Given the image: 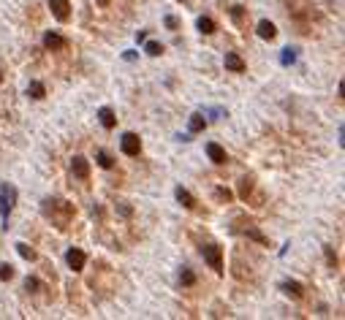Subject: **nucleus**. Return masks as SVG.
Returning a JSON list of instances; mask_svg holds the SVG:
<instances>
[{"mask_svg":"<svg viewBox=\"0 0 345 320\" xmlns=\"http://www.w3.org/2000/svg\"><path fill=\"white\" fill-rule=\"evenodd\" d=\"M16 204V187L8 182H0V217H3V228H8V214Z\"/></svg>","mask_w":345,"mask_h":320,"instance_id":"1","label":"nucleus"},{"mask_svg":"<svg viewBox=\"0 0 345 320\" xmlns=\"http://www.w3.org/2000/svg\"><path fill=\"white\" fill-rule=\"evenodd\" d=\"M201 255H204V260H207L209 266H212L218 274H223V250L218 244H204L201 247Z\"/></svg>","mask_w":345,"mask_h":320,"instance_id":"2","label":"nucleus"},{"mask_svg":"<svg viewBox=\"0 0 345 320\" xmlns=\"http://www.w3.org/2000/svg\"><path fill=\"white\" fill-rule=\"evenodd\" d=\"M120 150H123L128 157H136L139 152H141V141H139L136 133H125L123 141H120Z\"/></svg>","mask_w":345,"mask_h":320,"instance_id":"3","label":"nucleus"},{"mask_svg":"<svg viewBox=\"0 0 345 320\" xmlns=\"http://www.w3.org/2000/svg\"><path fill=\"white\" fill-rule=\"evenodd\" d=\"M65 263H68L74 272H82V269H84V252L76 250V247H71V250L65 252Z\"/></svg>","mask_w":345,"mask_h":320,"instance_id":"4","label":"nucleus"},{"mask_svg":"<svg viewBox=\"0 0 345 320\" xmlns=\"http://www.w3.org/2000/svg\"><path fill=\"white\" fill-rule=\"evenodd\" d=\"M49 8H52L55 19L65 22V19H68V8H71V3H68V0H49Z\"/></svg>","mask_w":345,"mask_h":320,"instance_id":"5","label":"nucleus"},{"mask_svg":"<svg viewBox=\"0 0 345 320\" xmlns=\"http://www.w3.org/2000/svg\"><path fill=\"white\" fill-rule=\"evenodd\" d=\"M71 171H74L79 179H87V177H90V166H87V160H84L82 155H76L74 160H71Z\"/></svg>","mask_w":345,"mask_h":320,"instance_id":"6","label":"nucleus"},{"mask_svg":"<svg viewBox=\"0 0 345 320\" xmlns=\"http://www.w3.org/2000/svg\"><path fill=\"white\" fill-rule=\"evenodd\" d=\"M207 155H209V160H212V163H218V166L226 163V150H223L220 144L209 141V144H207Z\"/></svg>","mask_w":345,"mask_h":320,"instance_id":"7","label":"nucleus"},{"mask_svg":"<svg viewBox=\"0 0 345 320\" xmlns=\"http://www.w3.org/2000/svg\"><path fill=\"white\" fill-rule=\"evenodd\" d=\"M98 120H101V125H104L106 130H111L114 125H117V117H114V111H111L109 106H104V109H98Z\"/></svg>","mask_w":345,"mask_h":320,"instance_id":"8","label":"nucleus"},{"mask_svg":"<svg viewBox=\"0 0 345 320\" xmlns=\"http://www.w3.org/2000/svg\"><path fill=\"white\" fill-rule=\"evenodd\" d=\"M223 62H226V68H228V71H234V74H242V71H245V62H242V57L234 55V52H228Z\"/></svg>","mask_w":345,"mask_h":320,"instance_id":"9","label":"nucleus"},{"mask_svg":"<svg viewBox=\"0 0 345 320\" xmlns=\"http://www.w3.org/2000/svg\"><path fill=\"white\" fill-rule=\"evenodd\" d=\"M258 35H261L264 41H272V38L277 35V30H275V25H272L269 19H261L258 22Z\"/></svg>","mask_w":345,"mask_h":320,"instance_id":"10","label":"nucleus"},{"mask_svg":"<svg viewBox=\"0 0 345 320\" xmlns=\"http://www.w3.org/2000/svg\"><path fill=\"white\" fill-rule=\"evenodd\" d=\"M44 46L47 49H65V38L57 33H47L44 35Z\"/></svg>","mask_w":345,"mask_h":320,"instance_id":"11","label":"nucleus"},{"mask_svg":"<svg viewBox=\"0 0 345 320\" xmlns=\"http://www.w3.org/2000/svg\"><path fill=\"white\" fill-rule=\"evenodd\" d=\"M174 196H177V201H180V204L185 206V209H193V206H196V198L190 196V193H188L185 187H177V190H174Z\"/></svg>","mask_w":345,"mask_h":320,"instance_id":"12","label":"nucleus"},{"mask_svg":"<svg viewBox=\"0 0 345 320\" xmlns=\"http://www.w3.org/2000/svg\"><path fill=\"white\" fill-rule=\"evenodd\" d=\"M204 125H207L204 114H190V120H188V128H190V133H201V130H204Z\"/></svg>","mask_w":345,"mask_h":320,"instance_id":"13","label":"nucleus"},{"mask_svg":"<svg viewBox=\"0 0 345 320\" xmlns=\"http://www.w3.org/2000/svg\"><path fill=\"white\" fill-rule=\"evenodd\" d=\"M280 288H283L288 296H294V299H302V285H299V282H294V279H285Z\"/></svg>","mask_w":345,"mask_h":320,"instance_id":"14","label":"nucleus"},{"mask_svg":"<svg viewBox=\"0 0 345 320\" xmlns=\"http://www.w3.org/2000/svg\"><path fill=\"white\" fill-rule=\"evenodd\" d=\"M28 95L35 98V101H41V98L47 95V90H44L41 82H30V84H28Z\"/></svg>","mask_w":345,"mask_h":320,"instance_id":"15","label":"nucleus"},{"mask_svg":"<svg viewBox=\"0 0 345 320\" xmlns=\"http://www.w3.org/2000/svg\"><path fill=\"white\" fill-rule=\"evenodd\" d=\"M196 28L201 30V33H215V22L209 19V16H199V22H196Z\"/></svg>","mask_w":345,"mask_h":320,"instance_id":"16","label":"nucleus"},{"mask_svg":"<svg viewBox=\"0 0 345 320\" xmlns=\"http://www.w3.org/2000/svg\"><path fill=\"white\" fill-rule=\"evenodd\" d=\"M144 52L150 57H158V55H163V44H158V41H144Z\"/></svg>","mask_w":345,"mask_h":320,"instance_id":"17","label":"nucleus"},{"mask_svg":"<svg viewBox=\"0 0 345 320\" xmlns=\"http://www.w3.org/2000/svg\"><path fill=\"white\" fill-rule=\"evenodd\" d=\"M16 252H19V255H22L25 260H33V258H35L33 247H30V244H25V242H19V244H16Z\"/></svg>","mask_w":345,"mask_h":320,"instance_id":"18","label":"nucleus"},{"mask_svg":"<svg viewBox=\"0 0 345 320\" xmlns=\"http://www.w3.org/2000/svg\"><path fill=\"white\" fill-rule=\"evenodd\" d=\"M280 62L283 65H291V62H297V49H283V55H280Z\"/></svg>","mask_w":345,"mask_h":320,"instance_id":"19","label":"nucleus"},{"mask_svg":"<svg viewBox=\"0 0 345 320\" xmlns=\"http://www.w3.org/2000/svg\"><path fill=\"white\" fill-rule=\"evenodd\" d=\"M180 279H182V285H193L196 282V274L188 269V266H182V272H180Z\"/></svg>","mask_w":345,"mask_h":320,"instance_id":"20","label":"nucleus"},{"mask_svg":"<svg viewBox=\"0 0 345 320\" xmlns=\"http://www.w3.org/2000/svg\"><path fill=\"white\" fill-rule=\"evenodd\" d=\"M98 166H101V168H111V166H114V160H111L109 157V152H98Z\"/></svg>","mask_w":345,"mask_h":320,"instance_id":"21","label":"nucleus"},{"mask_svg":"<svg viewBox=\"0 0 345 320\" xmlns=\"http://www.w3.org/2000/svg\"><path fill=\"white\" fill-rule=\"evenodd\" d=\"M14 277V266H8V263H0V279L6 282V279Z\"/></svg>","mask_w":345,"mask_h":320,"instance_id":"22","label":"nucleus"},{"mask_svg":"<svg viewBox=\"0 0 345 320\" xmlns=\"http://www.w3.org/2000/svg\"><path fill=\"white\" fill-rule=\"evenodd\" d=\"M250 187H253V179H250V177H245V179H242V184H239V193H242V198H248Z\"/></svg>","mask_w":345,"mask_h":320,"instance_id":"23","label":"nucleus"},{"mask_svg":"<svg viewBox=\"0 0 345 320\" xmlns=\"http://www.w3.org/2000/svg\"><path fill=\"white\" fill-rule=\"evenodd\" d=\"M215 198H218V201H231V190H226V187H218V190H215Z\"/></svg>","mask_w":345,"mask_h":320,"instance_id":"24","label":"nucleus"},{"mask_svg":"<svg viewBox=\"0 0 345 320\" xmlns=\"http://www.w3.org/2000/svg\"><path fill=\"white\" fill-rule=\"evenodd\" d=\"M245 233H248V236H250V239H255V242H261V244H264V242H267V239H264V236H261V233L255 231L253 225H250V228H245Z\"/></svg>","mask_w":345,"mask_h":320,"instance_id":"25","label":"nucleus"},{"mask_svg":"<svg viewBox=\"0 0 345 320\" xmlns=\"http://www.w3.org/2000/svg\"><path fill=\"white\" fill-rule=\"evenodd\" d=\"M166 28L177 30V28H180V19H177V16H166Z\"/></svg>","mask_w":345,"mask_h":320,"instance_id":"26","label":"nucleus"},{"mask_svg":"<svg viewBox=\"0 0 345 320\" xmlns=\"http://www.w3.org/2000/svg\"><path fill=\"white\" fill-rule=\"evenodd\" d=\"M25 288H28V290H35V288H38V279H35V277H28V279H25Z\"/></svg>","mask_w":345,"mask_h":320,"instance_id":"27","label":"nucleus"},{"mask_svg":"<svg viewBox=\"0 0 345 320\" xmlns=\"http://www.w3.org/2000/svg\"><path fill=\"white\" fill-rule=\"evenodd\" d=\"M117 212H120V214H123V217H131V206L120 204V206H117Z\"/></svg>","mask_w":345,"mask_h":320,"instance_id":"28","label":"nucleus"},{"mask_svg":"<svg viewBox=\"0 0 345 320\" xmlns=\"http://www.w3.org/2000/svg\"><path fill=\"white\" fill-rule=\"evenodd\" d=\"M326 258H329V263H331V266L337 263V258H334V252H331V250H329V247H326Z\"/></svg>","mask_w":345,"mask_h":320,"instance_id":"29","label":"nucleus"},{"mask_svg":"<svg viewBox=\"0 0 345 320\" xmlns=\"http://www.w3.org/2000/svg\"><path fill=\"white\" fill-rule=\"evenodd\" d=\"M136 41H139V44L147 41V33H144V30H139V33H136Z\"/></svg>","mask_w":345,"mask_h":320,"instance_id":"30","label":"nucleus"},{"mask_svg":"<svg viewBox=\"0 0 345 320\" xmlns=\"http://www.w3.org/2000/svg\"><path fill=\"white\" fill-rule=\"evenodd\" d=\"M98 3H101V6H106V3H109V0H98Z\"/></svg>","mask_w":345,"mask_h":320,"instance_id":"31","label":"nucleus"},{"mask_svg":"<svg viewBox=\"0 0 345 320\" xmlns=\"http://www.w3.org/2000/svg\"><path fill=\"white\" fill-rule=\"evenodd\" d=\"M0 82H3V74H0Z\"/></svg>","mask_w":345,"mask_h":320,"instance_id":"32","label":"nucleus"},{"mask_svg":"<svg viewBox=\"0 0 345 320\" xmlns=\"http://www.w3.org/2000/svg\"><path fill=\"white\" fill-rule=\"evenodd\" d=\"M180 3H188V0H180Z\"/></svg>","mask_w":345,"mask_h":320,"instance_id":"33","label":"nucleus"}]
</instances>
